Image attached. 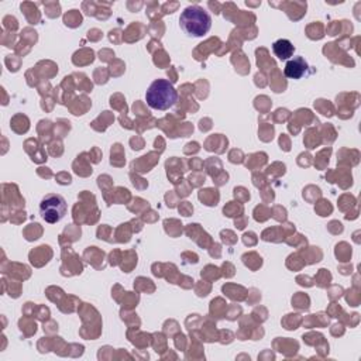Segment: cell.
I'll use <instances>...</instances> for the list:
<instances>
[{
    "label": "cell",
    "mask_w": 361,
    "mask_h": 361,
    "mask_svg": "<svg viewBox=\"0 0 361 361\" xmlns=\"http://www.w3.org/2000/svg\"><path fill=\"white\" fill-rule=\"evenodd\" d=\"M272 51L278 59H289L293 56L295 47L289 39L281 38L272 44Z\"/></svg>",
    "instance_id": "5b68a950"
},
{
    "label": "cell",
    "mask_w": 361,
    "mask_h": 361,
    "mask_svg": "<svg viewBox=\"0 0 361 361\" xmlns=\"http://www.w3.org/2000/svg\"><path fill=\"white\" fill-rule=\"evenodd\" d=\"M68 206L63 196L58 193H48L42 197L39 203V214L47 223H58L66 214Z\"/></svg>",
    "instance_id": "3957f363"
},
{
    "label": "cell",
    "mask_w": 361,
    "mask_h": 361,
    "mask_svg": "<svg viewBox=\"0 0 361 361\" xmlns=\"http://www.w3.org/2000/svg\"><path fill=\"white\" fill-rule=\"evenodd\" d=\"M179 25L190 37H203L212 28V17L200 6H189L180 13Z\"/></svg>",
    "instance_id": "6da1fadb"
},
{
    "label": "cell",
    "mask_w": 361,
    "mask_h": 361,
    "mask_svg": "<svg viewBox=\"0 0 361 361\" xmlns=\"http://www.w3.org/2000/svg\"><path fill=\"white\" fill-rule=\"evenodd\" d=\"M307 69L309 65L303 56H293L286 62L283 73L289 79H300L303 75H306Z\"/></svg>",
    "instance_id": "277c9868"
},
{
    "label": "cell",
    "mask_w": 361,
    "mask_h": 361,
    "mask_svg": "<svg viewBox=\"0 0 361 361\" xmlns=\"http://www.w3.org/2000/svg\"><path fill=\"white\" fill-rule=\"evenodd\" d=\"M178 100V92L166 79H155L145 92V102L151 109L168 110Z\"/></svg>",
    "instance_id": "7a4b0ae2"
}]
</instances>
